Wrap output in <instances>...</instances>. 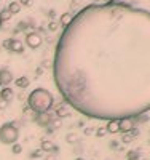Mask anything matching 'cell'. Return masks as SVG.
<instances>
[{
  "mask_svg": "<svg viewBox=\"0 0 150 160\" xmlns=\"http://www.w3.org/2000/svg\"><path fill=\"white\" fill-rule=\"evenodd\" d=\"M54 85L88 118H134L150 111V11L90 5L74 15L54 50Z\"/></svg>",
  "mask_w": 150,
  "mask_h": 160,
  "instance_id": "1",
  "label": "cell"
},
{
  "mask_svg": "<svg viewBox=\"0 0 150 160\" xmlns=\"http://www.w3.org/2000/svg\"><path fill=\"white\" fill-rule=\"evenodd\" d=\"M53 104H54V98L46 88H35L34 91L29 93V96H27V106H29V109L34 111L35 114L50 112Z\"/></svg>",
  "mask_w": 150,
  "mask_h": 160,
  "instance_id": "2",
  "label": "cell"
},
{
  "mask_svg": "<svg viewBox=\"0 0 150 160\" xmlns=\"http://www.w3.org/2000/svg\"><path fill=\"white\" fill-rule=\"evenodd\" d=\"M19 138V130L13 123H3L0 127V142L2 144H15Z\"/></svg>",
  "mask_w": 150,
  "mask_h": 160,
  "instance_id": "3",
  "label": "cell"
},
{
  "mask_svg": "<svg viewBox=\"0 0 150 160\" xmlns=\"http://www.w3.org/2000/svg\"><path fill=\"white\" fill-rule=\"evenodd\" d=\"M2 48H5L8 51H13V53H22L24 51V43L21 42V40H16V38H7V40H3Z\"/></svg>",
  "mask_w": 150,
  "mask_h": 160,
  "instance_id": "4",
  "label": "cell"
},
{
  "mask_svg": "<svg viewBox=\"0 0 150 160\" xmlns=\"http://www.w3.org/2000/svg\"><path fill=\"white\" fill-rule=\"evenodd\" d=\"M43 43V40H42V35H40L38 32H29L26 35V45L32 48V50H37L40 48Z\"/></svg>",
  "mask_w": 150,
  "mask_h": 160,
  "instance_id": "5",
  "label": "cell"
},
{
  "mask_svg": "<svg viewBox=\"0 0 150 160\" xmlns=\"http://www.w3.org/2000/svg\"><path fill=\"white\" fill-rule=\"evenodd\" d=\"M136 127L134 118H120V131L121 133H129Z\"/></svg>",
  "mask_w": 150,
  "mask_h": 160,
  "instance_id": "6",
  "label": "cell"
},
{
  "mask_svg": "<svg viewBox=\"0 0 150 160\" xmlns=\"http://www.w3.org/2000/svg\"><path fill=\"white\" fill-rule=\"evenodd\" d=\"M13 80H15V78H13L11 71H8V69H0V85L8 87Z\"/></svg>",
  "mask_w": 150,
  "mask_h": 160,
  "instance_id": "7",
  "label": "cell"
},
{
  "mask_svg": "<svg viewBox=\"0 0 150 160\" xmlns=\"http://www.w3.org/2000/svg\"><path fill=\"white\" fill-rule=\"evenodd\" d=\"M51 114L50 112H40V114H35V122L42 127H48V123L51 122Z\"/></svg>",
  "mask_w": 150,
  "mask_h": 160,
  "instance_id": "8",
  "label": "cell"
},
{
  "mask_svg": "<svg viewBox=\"0 0 150 160\" xmlns=\"http://www.w3.org/2000/svg\"><path fill=\"white\" fill-rule=\"evenodd\" d=\"M105 130H107V133H110V135H115V133H120V120H118V118L107 120Z\"/></svg>",
  "mask_w": 150,
  "mask_h": 160,
  "instance_id": "9",
  "label": "cell"
},
{
  "mask_svg": "<svg viewBox=\"0 0 150 160\" xmlns=\"http://www.w3.org/2000/svg\"><path fill=\"white\" fill-rule=\"evenodd\" d=\"M0 98L5 99L7 102H10L13 98H15V91H13L10 87H3L2 90H0Z\"/></svg>",
  "mask_w": 150,
  "mask_h": 160,
  "instance_id": "10",
  "label": "cell"
},
{
  "mask_svg": "<svg viewBox=\"0 0 150 160\" xmlns=\"http://www.w3.org/2000/svg\"><path fill=\"white\" fill-rule=\"evenodd\" d=\"M13 82H15L16 87L21 88V90H24V88H27V87L31 85V80L27 78V77H19V78H16V80H13Z\"/></svg>",
  "mask_w": 150,
  "mask_h": 160,
  "instance_id": "11",
  "label": "cell"
},
{
  "mask_svg": "<svg viewBox=\"0 0 150 160\" xmlns=\"http://www.w3.org/2000/svg\"><path fill=\"white\" fill-rule=\"evenodd\" d=\"M72 18H74V15L72 13H64V15H61V18H59V22H61V26L62 28H67L70 22H72Z\"/></svg>",
  "mask_w": 150,
  "mask_h": 160,
  "instance_id": "12",
  "label": "cell"
},
{
  "mask_svg": "<svg viewBox=\"0 0 150 160\" xmlns=\"http://www.w3.org/2000/svg\"><path fill=\"white\" fill-rule=\"evenodd\" d=\"M56 114H58V117L59 118H62V117H67L70 114V111L67 109V106L65 104H58V108H56Z\"/></svg>",
  "mask_w": 150,
  "mask_h": 160,
  "instance_id": "13",
  "label": "cell"
},
{
  "mask_svg": "<svg viewBox=\"0 0 150 160\" xmlns=\"http://www.w3.org/2000/svg\"><path fill=\"white\" fill-rule=\"evenodd\" d=\"M8 11L11 13V15H16V13H19V11H21V3L16 2V0H15V2H10V3H8Z\"/></svg>",
  "mask_w": 150,
  "mask_h": 160,
  "instance_id": "14",
  "label": "cell"
},
{
  "mask_svg": "<svg viewBox=\"0 0 150 160\" xmlns=\"http://www.w3.org/2000/svg\"><path fill=\"white\" fill-rule=\"evenodd\" d=\"M40 149H42L43 152L46 151V152H50V151H53L54 149V146H53V142L51 141H42V146H40Z\"/></svg>",
  "mask_w": 150,
  "mask_h": 160,
  "instance_id": "15",
  "label": "cell"
},
{
  "mask_svg": "<svg viewBox=\"0 0 150 160\" xmlns=\"http://www.w3.org/2000/svg\"><path fill=\"white\" fill-rule=\"evenodd\" d=\"M11 13L8 11V8H5V10H2V11H0V19H2V22L3 21H8V19H11Z\"/></svg>",
  "mask_w": 150,
  "mask_h": 160,
  "instance_id": "16",
  "label": "cell"
},
{
  "mask_svg": "<svg viewBox=\"0 0 150 160\" xmlns=\"http://www.w3.org/2000/svg\"><path fill=\"white\" fill-rule=\"evenodd\" d=\"M133 139H134V136L131 133H123V136H121V142H125V144H129Z\"/></svg>",
  "mask_w": 150,
  "mask_h": 160,
  "instance_id": "17",
  "label": "cell"
},
{
  "mask_svg": "<svg viewBox=\"0 0 150 160\" xmlns=\"http://www.w3.org/2000/svg\"><path fill=\"white\" fill-rule=\"evenodd\" d=\"M107 135V130H105V127H99L98 130H96V136L98 138H104Z\"/></svg>",
  "mask_w": 150,
  "mask_h": 160,
  "instance_id": "18",
  "label": "cell"
},
{
  "mask_svg": "<svg viewBox=\"0 0 150 160\" xmlns=\"http://www.w3.org/2000/svg\"><path fill=\"white\" fill-rule=\"evenodd\" d=\"M11 151H13V154H21L22 152V148H21V144H11Z\"/></svg>",
  "mask_w": 150,
  "mask_h": 160,
  "instance_id": "19",
  "label": "cell"
},
{
  "mask_svg": "<svg viewBox=\"0 0 150 160\" xmlns=\"http://www.w3.org/2000/svg\"><path fill=\"white\" fill-rule=\"evenodd\" d=\"M134 118H138V122H139V123H145L147 120H148V117H147L145 114H141V115H138V117H134Z\"/></svg>",
  "mask_w": 150,
  "mask_h": 160,
  "instance_id": "20",
  "label": "cell"
},
{
  "mask_svg": "<svg viewBox=\"0 0 150 160\" xmlns=\"http://www.w3.org/2000/svg\"><path fill=\"white\" fill-rule=\"evenodd\" d=\"M42 152H43L42 149H37L35 152H32V155H31V157H32V158H40V155H42Z\"/></svg>",
  "mask_w": 150,
  "mask_h": 160,
  "instance_id": "21",
  "label": "cell"
},
{
  "mask_svg": "<svg viewBox=\"0 0 150 160\" xmlns=\"http://www.w3.org/2000/svg\"><path fill=\"white\" fill-rule=\"evenodd\" d=\"M7 106H8V102H7L5 99H2V98H0V111H3V109H7Z\"/></svg>",
  "mask_w": 150,
  "mask_h": 160,
  "instance_id": "22",
  "label": "cell"
},
{
  "mask_svg": "<svg viewBox=\"0 0 150 160\" xmlns=\"http://www.w3.org/2000/svg\"><path fill=\"white\" fill-rule=\"evenodd\" d=\"M65 139H67V142H72V141H75V139H77V136H75V135H67V138H65Z\"/></svg>",
  "mask_w": 150,
  "mask_h": 160,
  "instance_id": "23",
  "label": "cell"
},
{
  "mask_svg": "<svg viewBox=\"0 0 150 160\" xmlns=\"http://www.w3.org/2000/svg\"><path fill=\"white\" fill-rule=\"evenodd\" d=\"M56 28H58L56 22H50V29H51V31H56Z\"/></svg>",
  "mask_w": 150,
  "mask_h": 160,
  "instance_id": "24",
  "label": "cell"
},
{
  "mask_svg": "<svg viewBox=\"0 0 150 160\" xmlns=\"http://www.w3.org/2000/svg\"><path fill=\"white\" fill-rule=\"evenodd\" d=\"M93 131H94L93 128H86V130H85V135H88V136H90V135H93Z\"/></svg>",
  "mask_w": 150,
  "mask_h": 160,
  "instance_id": "25",
  "label": "cell"
},
{
  "mask_svg": "<svg viewBox=\"0 0 150 160\" xmlns=\"http://www.w3.org/2000/svg\"><path fill=\"white\" fill-rule=\"evenodd\" d=\"M128 160H139V158H128Z\"/></svg>",
  "mask_w": 150,
  "mask_h": 160,
  "instance_id": "26",
  "label": "cell"
},
{
  "mask_svg": "<svg viewBox=\"0 0 150 160\" xmlns=\"http://www.w3.org/2000/svg\"><path fill=\"white\" fill-rule=\"evenodd\" d=\"M75 160H83V158H75Z\"/></svg>",
  "mask_w": 150,
  "mask_h": 160,
  "instance_id": "27",
  "label": "cell"
},
{
  "mask_svg": "<svg viewBox=\"0 0 150 160\" xmlns=\"http://www.w3.org/2000/svg\"><path fill=\"white\" fill-rule=\"evenodd\" d=\"M0 51H2V45H0Z\"/></svg>",
  "mask_w": 150,
  "mask_h": 160,
  "instance_id": "28",
  "label": "cell"
},
{
  "mask_svg": "<svg viewBox=\"0 0 150 160\" xmlns=\"http://www.w3.org/2000/svg\"><path fill=\"white\" fill-rule=\"evenodd\" d=\"M0 26H2V19H0Z\"/></svg>",
  "mask_w": 150,
  "mask_h": 160,
  "instance_id": "29",
  "label": "cell"
}]
</instances>
